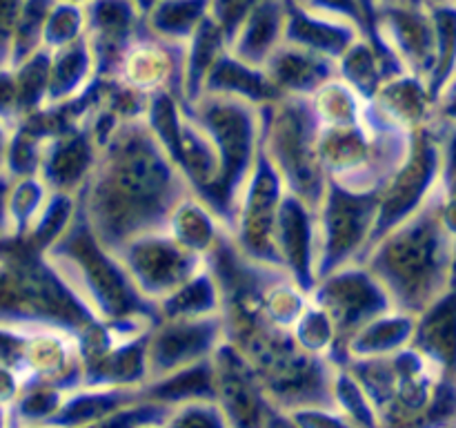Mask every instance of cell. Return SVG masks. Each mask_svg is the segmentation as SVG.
<instances>
[{
  "label": "cell",
  "instance_id": "1",
  "mask_svg": "<svg viewBox=\"0 0 456 428\" xmlns=\"http://www.w3.org/2000/svg\"><path fill=\"white\" fill-rule=\"evenodd\" d=\"M191 185L167 154L145 116L127 119L101 147L78 205L94 235L110 250L132 236L167 226Z\"/></svg>",
  "mask_w": 456,
  "mask_h": 428
},
{
  "label": "cell",
  "instance_id": "2",
  "mask_svg": "<svg viewBox=\"0 0 456 428\" xmlns=\"http://www.w3.org/2000/svg\"><path fill=\"white\" fill-rule=\"evenodd\" d=\"M444 187L361 257L396 310L421 315L456 285V232L445 217Z\"/></svg>",
  "mask_w": 456,
  "mask_h": 428
},
{
  "label": "cell",
  "instance_id": "3",
  "mask_svg": "<svg viewBox=\"0 0 456 428\" xmlns=\"http://www.w3.org/2000/svg\"><path fill=\"white\" fill-rule=\"evenodd\" d=\"M43 254L71 292L102 324L132 319L159 321L154 303L138 292L114 250L94 235L80 205L65 235Z\"/></svg>",
  "mask_w": 456,
  "mask_h": 428
},
{
  "label": "cell",
  "instance_id": "4",
  "mask_svg": "<svg viewBox=\"0 0 456 428\" xmlns=\"http://www.w3.org/2000/svg\"><path fill=\"white\" fill-rule=\"evenodd\" d=\"M191 114L208 129L221 159V174L212 192L209 205L232 227L236 203L248 183L263 143L265 105L218 94H200L187 103Z\"/></svg>",
  "mask_w": 456,
  "mask_h": 428
},
{
  "label": "cell",
  "instance_id": "5",
  "mask_svg": "<svg viewBox=\"0 0 456 428\" xmlns=\"http://www.w3.org/2000/svg\"><path fill=\"white\" fill-rule=\"evenodd\" d=\"M316 132L319 128L310 98L281 96L265 105L263 152L281 174L285 187L312 208H319L328 187L316 150Z\"/></svg>",
  "mask_w": 456,
  "mask_h": 428
},
{
  "label": "cell",
  "instance_id": "6",
  "mask_svg": "<svg viewBox=\"0 0 456 428\" xmlns=\"http://www.w3.org/2000/svg\"><path fill=\"white\" fill-rule=\"evenodd\" d=\"M379 192H354L330 183L316 208V281L347 263L361 261L370 245Z\"/></svg>",
  "mask_w": 456,
  "mask_h": 428
},
{
  "label": "cell",
  "instance_id": "7",
  "mask_svg": "<svg viewBox=\"0 0 456 428\" xmlns=\"http://www.w3.org/2000/svg\"><path fill=\"white\" fill-rule=\"evenodd\" d=\"M138 292L150 303L160 301L169 292L208 268V257L191 252L178 243L167 227L142 232L114 248Z\"/></svg>",
  "mask_w": 456,
  "mask_h": 428
},
{
  "label": "cell",
  "instance_id": "8",
  "mask_svg": "<svg viewBox=\"0 0 456 428\" xmlns=\"http://www.w3.org/2000/svg\"><path fill=\"white\" fill-rule=\"evenodd\" d=\"M285 183L267 154L258 152L254 168L249 172L248 183L236 203L234 218H232L230 239L248 259L258 263L281 266L279 252H276V217L279 205L285 194ZM283 268V266H281Z\"/></svg>",
  "mask_w": 456,
  "mask_h": 428
},
{
  "label": "cell",
  "instance_id": "9",
  "mask_svg": "<svg viewBox=\"0 0 456 428\" xmlns=\"http://www.w3.org/2000/svg\"><path fill=\"white\" fill-rule=\"evenodd\" d=\"M310 299L319 303L332 319L338 334V366L343 364L346 343L356 330L383 312L392 310V299L377 276L363 263H347L330 275L321 276L310 290Z\"/></svg>",
  "mask_w": 456,
  "mask_h": 428
},
{
  "label": "cell",
  "instance_id": "10",
  "mask_svg": "<svg viewBox=\"0 0 456 428\" xmlns=\"http://www.w3.org/2000/svg\"><path fill=\"white\" fill-rule=\"evenodd\" d=\"M185 52L187 43L169 40L142 25L136 38L127 45L120 56L111 78L127 85L129 89L142 94V96H151L156 92H172L183 98Z\"/></svg>",
  "mask_w": 456,
  "mask_h": 428
},
{
  "label": "cell",
  "instance_id": "11",
  "mask_svg": "<svg viewBox=\"0 0 456 428\" xmlns=\"http://www.w3.org/2000/svg\"><path fill=\"white\" fill-rule=\"evenodd\" d=\"M216 401L225 410L230 426H263V424H288L283 415L267 401L256 370L243 352L223 339L212 352Z\"/></svg>",
  "mask_w": 456,
  "mask_h": 428
},
{
  "label": "cell",
  "instance_id": "12",
  "mask_svg": "<svg viewBox=\"0 0 456 428\" xmlns=\"http://www.w3.org/2000/svg\"><path fill=\"white\" fill-rule=\"evenodd\" d=\"M225 339L223 315L199 319H159L147 337V382L208 359Z\"/></svg>",
  "mask_w": 456,
  "mask_h": 428
},
{
  "label": "cell",
  "instance_id": "13",
  "mask_svg": "<svg viewBox=\"0 0 456 428\" xmlns=\"http://www.w3.org/2000/svg\"><path fill=\"white\" fill-rule=\"evenodd\" d=\"M274 241L281 266L310 292L316 284V208L285 190L276 217Z\"/></svg>",
  "mask_w": 456,
  "mask_h": 428
},
{
  "label": "cell",
  "instance_id": "14",
  "mask_svg": "<svg viewBox=\"0 0 456 428\" xmlns=\"http://www.w3.org/2000/svg\"><path fill=\"white\" fill-rule=\"evenodd\" d=\"M101 147L87 125L62 129L47 141L38 174L53 192L78 194L96 165Z\"/></svg>",
  "mask_w": 456,
  "mask_h": 428
},
{
  "label": "cell",
  "instance_id": "15",
  "mask_svg": "<svg viewBox=\"0 0 456 428\" xmlns=\"http://www.w3.org/2000/svg\"><path fill=\"white\" fill-rule=\"evenodd\" d=\"M263 70L281 96L301 98H310L321 85L338 76L337 61L307 52V49L289 45L285 40L272 52Z\"/></svg>",
  "mask_w": 456,
  "mask_h": 428
},
{
  "label": "cell",
  "instance_id": "16",
  "mask_svg": "<svg viewBox=\"0 0 456 428\" xmlns=\"http://www.w3.org/2000/svg\"><path fill=\"white\" fill-rule=\"evenodd\" d=\"M359 36H363V31L354 22L323 12H292L285 16V43L328 56L332 61H338Z\"/></svg>",
  "mask_w": 456,
  "mask_h": 428
},
{
  "label": "cell",
  "instance_id": "17",
  "mask_svg": "<svg viewBox=\"0 0 456 428\" xmlns=\"http://www.w3.org/2000/svg\"><path fill=\"white\" fill-rule=\"evenodd\" d=\"M167 227L178 243L185 245L200 257H209L218 243L230 235L225 221L216 210L200 199L196 192L183 196L167 218Z\"/></svg>",
  "mask_w": 456,
  "mask_h": 428
},
{
  "label": "cell",
  "instance_id": "18",
  "mask_svg": "<svg viewBox=\"0 0 456 428\" xmlns=\"http://www.w3.org/2000/svg\"><path fill=\"white\" fill-rule=\"evenodd\" d=\"M200 94L243 98V101L256 103V105H270L281 98L263 67L240 61L230 49L214 62L209 74L205 76Z\"/></svg>",
  "mask_w": 456,
  "mask_h": 428
},
{
  "label": "cell",
  "instance_id": "19",
  "mask_svg": "<svg viewBox=\"0 0 456 428\" xmlns=\"http://www.w3.org/2000/svg\"><path fill=\"white\" fill-rule=\"evenodd\" d=\"M49 80L45 107H56L69 103L71 98L80 96L96 76V62H94L92 47H89L85 34L74 43L61 49L49 52Z\"/></svg>",
  "mask_w": 456,
  "mask_h": 428
},
{
  "label": "cell",
  "instance_id": "20",
  "mask_svg": "<svg viewBox=\"0 0 456 428\" xmlns=\"http://www.w3.org/2000/svg\"><path fill=\"white\" fill-rule=\"evenodd\" d=\"M414 328H417V315L392 308V310L374 317L370 324H365L347 339L346 350H343V364L350 359L392 355L412 343Z\"/></svg>",
  "mask_w": 456,
  "mask_h": 428
},
{
  "label": "cell",
  "instance_id": "21",
  "mask_svg": "<svg viewBox=\"0 0 456 428\" xmlns=\"http://www.w3.org/2000/svg\"><path fill=\"white\" fill-rule=\"evenodd\" d=\"M285 13L279 4H254L230 40V52L249 65L263 67L276 47L283 43Z\"/></svg>",
  "mask_w": 456,
  "mask_h": 428
},
{
  "label": "cell",
  "instance_id": "22",
  "mask_svg": "<svg viewBox=\"0 0 456 428\" xmlns=\"http://www.w3.org/2000/svg\"><path fill=\"white\" fill-rule=\"evenodd\" d=\"M209 315H223L221 285L209 266L156 301L159 319H199Z\"/></svg>",
  "mask_w": 456,
  "mask_h": 428
},
{
  "label": "cell",
  "instance_id": "23",
  "mask_svg": "<svg viewBox=\"0 0 456 428\" xmlns=\"http://www.w3.org/2000/svg\"><path fill=\"white\" fill-rule=\"evenodd\" d=\"M227 52V38L223 34L221 27L205 18L194 31L190 40H187L185 52V80H183V101L191 103L199 98L200 89H203L205 76L214 67V62Z\"/></svg>",
  "mask_w": 456,
  "mask_h": 428
},
{
  "label": "cell",
  "instance_id": "24",
  "mask_svg": "<svg viewBox=\"0 0 456 428\" xmlns=\"http://www.w3.org/2000/svg\"><path fill=\"white\" fill-rule=\"evenodd\" d=\"M52 187L45 183V178L36 174L25 177H12L7 192V214L9 227H12V239H20L29 232L38 214L43 212L45 203L52 196Z\"/></svg>",
  "mask_w": 456,
  "mask_h": 428
},
{
  "label": "cell",
  "instance_id": "25",
  "mask_svg": "<svg viewBox=\"0 0 456 428\" xmlns=\"http://www.w3.org/2000/svg\"><path fill=\"white\" fill-rule=\"evenodd\" d=\"M292 339L297 342V346L301 350L310 352V355L328 357L334 364H338V334L334 328L332 319H330L328 312L314 303L310 299V303L305 306V310L301 312V317L297 319V324L292 325Z\"/></svg>",
  "mask_w": 456,
  "mask_h": 428
},
{
  "label": "cell",
  "instance_id": "26",
  "mask_svg": "<svg viewBox=\"0 0 456 428\" xmlns=\"http://www.w3.org/2000/svg\"><path fill=\"white\" fill-rule=\"evenodd\" d=\"M208 16L209 12L205 3H199V0H187V3L174 0V3H165L160 7L151 9L150 21L145 25L154 34L165 36L169 40H178V43H187Z\"/></svg>",
  "mask_w": 456,
  "mask_h": 428
},
{
  "label": "cell",
  "instance_id": "27",
  "mask_svg": "<svg viewBox=\"0 0 456 428\" xmlns=\"http://www.w3.org/2000/svg\"><path fill=\"white\" fill-rule=\"evenodd\" d=\"M334 401H337L338 410L346 415L347 424H359V426H379V415L374 410L372 401L365 395L361 383L356 382L354 374L338 366L337 377H334Z\"/></svg>",
  "mask_w": 456,
  "mask_h": 428
},
{
  "label": "cell",
  "instance_id": "28",
  "mask_svg": "<svg viewBox=\"0 0 456 428\" xmlns=\"http://www.w3.org/2000/svg\"><path fill=\"white\" fill-rule=\"evenodd\" d=\"M85 34V12L74 4H62L58 9H49L43 29V47L53 52L65 45L74 43Z\"/></svg>",
  "mask_w": 456,
  "mask_h": 428
},
{
  "label": "cell",
  "instance_id": "29",
  "mask_svg": "<svg viewBox=\"0 0 456 428\" xmlns=\"http://www.w3.org/2000/svg\"><path fill=\"white\" fill-rule=\"evenodd\" d=\"M167 426H230V419L216 399H190L172 406Z\"/></svg>",
  "mask_w": 456,
  "mask_h": 428
},
{
  "label": "cell",
  "instance_id": "30",
  "mask_svg": "<svg viewBox=\"0 0 456 428\" xmlns=\"http://www.w3.org/2000/svg\"><path fill=\"white\" fill-rule=\"evenodd\" d=\"M12 177L7 172H0V241L12 239V227H9V214H7V192Z\"/></svg>",
  "mask_w": 456,
  "mask_h": 428
},
{
  "label": "cell",
  "instance_id": "31",
  "mask_svg": "<svg viewBox=\"0 0 456 428\" xmlns=\"http://www.w3.org/2000/svg\"><path fill=\"white\" fill-rule=\"evenodd\" d=\"M12 125L0 119V172H4V159H7L9 138H12Z\"/></svg>",
  "mask_w": 456,
  "mask_h": 428
}]
</instances>
